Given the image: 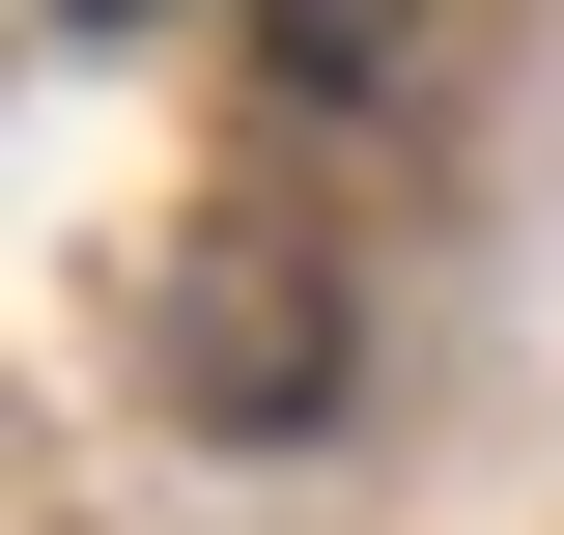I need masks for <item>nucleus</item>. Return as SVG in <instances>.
<instances>
[{"mask_svg":"<svg viewBox=\"0 0 564 535\" xmlns=\"http://www.w3.org/2000/svg\"><path fill=\"white\" fill-rule=\"evenodd\" d=\"M141 395L170 423H311L339 395V282L282 254V226H170L141 254Z\"/></svg>","mask_w":564,"mask_h":535,"instance_id":"nucleus-1","label":"nucleus"},{"mask_svg":"<svg viewBox=\"0 0 564 535\" xmlns=\"http://www.w3.org/2000/svg\"><path fill=\"white\" fill-rule=\"evenodd\" d=\"M57 29H141V0H57Z\"/></svg>","mask_w":564,"mask_h":535,"instance_id":"nucleus-2","label":"nucleus"}]
</instances>
